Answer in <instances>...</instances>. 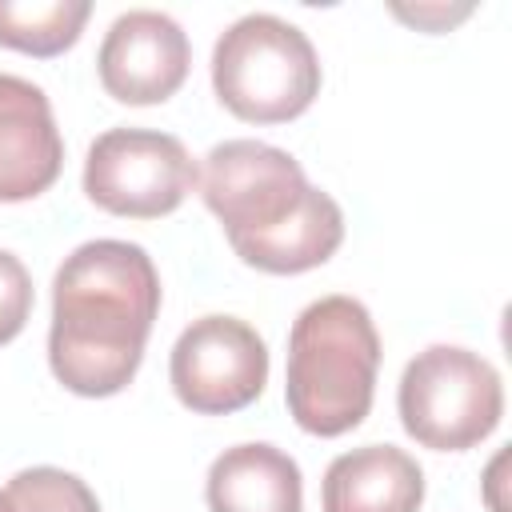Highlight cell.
I'll return each mask as SVG.
<instances>
[{"mask_svg":"<svg viewBox=\"0 0 512 512\" xmlns=\"http://www.w3.org/2000/svg\"><path fill=\"white\" fill-rule=\"evenodd\" d=\"M28 312H32V276L12 252L0 248V344L20 336Z\"/></svg>","mask_w":512,"mask_h":512,"instance_id":"9a60e30c","label":"cell"},{"mask_svg":"<svg viewBox=\"0 0 512 512\" xmlns=\"http://www.w3.org/2000/svg\"><path fill=\"white\" fill-rule=\"evenodd\" d=\"M172 388L200 416L248 408L268 384V348L252 324L236 316H200L172 344Z\"/></svg>","mask_w":512,"mask_h":512,"instance_id":"52a82bcc","label":"cell"},{"mask_svg":"<svg viewBox=\"0 0 512 512\" xmlns=\"http://www.w3.org/2000/svg\"><path fill=\"white\" fill-rule=\"evenodd\" d=\"M212 88L232 116L280 124L316 100L320 56L296 24L272 12H248L212 48Z\"/></svg>","mask_w":512,"mask_h":512,"instance_id":"3957f363","label":"cell"},{"mask_svg":"<svg viewBox=\"0 0 512 512\" xmlns=\"http://www.w3.org/2000/svg\"><path fill=\"white\" fill-rule=\"evenodd\" d=\"M312 184L300 160L264 140H224L204 156L200 196L232 248L252 244L300 212Z\"/></svg>","mask_w":512,"mask_h":512,"instance_id":"8992f818","label":"cell"},{"mask_svg":"<svg viewBox=\"0 0 512 512\" xmlns=\"http://www.w3.org/2000/svg\"><path fill=\"white\" fill-rule=\"evenodd\" d=\"M156 312L160 276L140 244H80L64 256L52 280V376L76 396H112L128 388L144 360Z\"/></svg>","mask_w":512,"mask_h":512,"instance_id":"6da1fadb","label":"cell"},{"mask_svg":"<svg viewBox=\"0 0 512 512\" xmlns=\"http://www.w3.org/2000/svg\"><path fill=\"white\" fill-rule=\"evenodd\" d=\"M64 140L40 84L0 72V204L32 200L56 184Z\"/></svg>","mask_w":512,"mask_h":512,"instance_id":"9c48e42d","label":"cell"},{"mask_svg":"<svg viewBox=\"0 0 512 512\" xmlns=\"http://www.w3.org/2000/svg\"><path fill=\"white\" fill-rule=\"evenodd\" d=\"M4 496H8L12 512H100L96 492L80 476L52 468V464L16 472L4 488Z\"/></svg>","mask_w":512,"mask_h":512,"instance_id":"5bb4252c","label":"cell"},{"mask_svg":"<svg viewBox=\"0 0 512 512\" xmlns=\"http://www.w3.org/2000/svg\"><path fill=\"white\" fill-rule=\"evenodd\" d=\"M192 64L184 28L156 8H132L104 32L96 68L100 84L120 104H160L168 100Z\"/></svg>","mask_w":512,"mask_h":512,"instance_id":"ba28073f","label":"cell"},{"mask_svg":"<svg viewBox=\"0 0 512 512\" xmlns=\"http://www.w3.org/2000/svg\"><path fill=\"white\" fill-rule=\"evenodd\" d=\"M88 0H0V44L28 56H56L76 44Z\"/></svg>","mask_w":512,"mask_h":512,"instance_id":"4fadbf2b","label":"cell"},{"mask_svg":"<svg viewBox=\"0 0 512 512\" xmlns=\"http://www.w3.org/2000/svg\"><path fill=\"white\" fill-rule=\"evenodd\" d=\"M320 500L324 512H416L424 504V472L396 444H364L328 464Z\"/></svg>","mask_w":512,"mask_h":512,"instance_id":"30bf717a","label":"cell"},{"mask_svg":"<svg viewBox=\"0 0 512 512\" xmlns=\"http://www.w3.org/2000/svg\"><path fill=\"white\" fill-rule=\"evenodd\" d=\"M212 512H304L300 468L276 444L224 448L208 468Z\"/></svg>","mask_w":512,"mask_h":512,"instance_id":"8fae6325","label":"cell"},{"mask_svg":"<svg viewBox=\"0 0 512 512\" xmlns=\"http://www.w3.org/2000/svg\"><path fill=\"white\" fill-rule=\"evenodd\" d=\"M196 184L200 168L188 148L156 128H108L92 140L84 160V192L112 216H168Z\"/></svg>","mask_w":512,"mask_h":512,"instance_id":"5b68a950","label":"cell"},{"mask_svg":"<svg viewBox=\"0 0 512 512\" xmlns=\"http://www.w3.org/2000/svg\"><path fill=\"white\" fill-rule=\"evenodd\" d=\"M0 512H12V504H8V496L0 492Z\"/></svg>","mask_w":512,"mask_h":512,"instance_id":"e0dca14e","label":"cell"},{"mask_svg":"<svg viewBox=\"0 0 512 512\" xmlns=\"http://www.w3.org/2000/svg\"><path fill=\"white\" fill-rule=\"evenodd\" d=\"M376 368L380 336L368 308L352 296H320L288 332V412L312 436H340L368 416Z\"/></svg>","mask_w":512,"mask_h":512,"instance_id":"7a4b0ae2","label":"cell"},{"mask_svg":"<svg viewBox=\"0 0 512 512\" xmlns=\"http://www.w3.org/2000/svg\"><path fill=\"white\" fill-rule=\"evenodd\" d=\"M344 240V212L340 204L312 188L308 200L300 204L296 216H288L280 228H272L268 236L240 244L236 256L260 272H276V276H292V272H308L316 264H324Z\"/></svg>","mask_w":512,"mask_h":512,"instance_id":"7c38bea8","label":"cell"},{"mask_svg":"<svg viewBox=\"0 0 512 512\" xmlns=\"http://www.w3.org/2000/svg\"><path fill=\"white\" fill-rule=\"evenodd\" d=\"M396 16H404V20H412V24H420V28H432V32H436V28H448L452 20L468 16V4H464V8H456V12L440 8V4H436V8H400V4H396Z\"/></svg>","mask_w":512,"mask_h":512,"instance_id":"2e32d148","label":"cell"},{"mask_svg":"<svg viewBox=\"0 0 512 512\" xmlns=\"http://www.w3.org/2000/svg\"><path fill=\"white\" fill-rule=\"evenodd\" d=\"M396 404L400 424L416 444L436 452H464L500 424L504 384L480 352L432 344L408 360Z\"/></svg>","mask_w":512,"mask_h":512,"instance_id":"277c9868","label":"cell"}]
</instances>
